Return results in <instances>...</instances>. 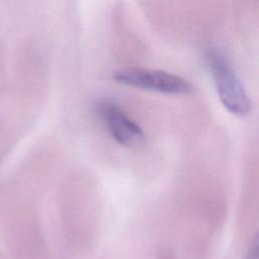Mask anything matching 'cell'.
Masks as SVG:
<instances>
[{
	"label": "cell",
	"instance_id": "3957f363",
	"mask_svg": "<svg viewBox=\"0 0 259 259\" xmlns=\"http://www.w3.org/2000/svg\"><path fill=\"white\" fill-rule=\"evenodd\" d=\"M98 114L103 120L112 138L125 147H138L143 144L145 134L143 130L111 101L98 104Z\"/></svg>",
	"mask_w": 259,
	"mask_h": 259
},
{
	"label": "cell",
	"instance_id": "7a4b0ae2",
	"mask_svg": "<svg viewBox=\"0 0 259 259\" xmlns=\"http://www.w3.org/2000/svg\"><path fill=\"white\" fill-rule=\"evenodd\" d=\"M113 78L127 86L161 93L188 94L192 91V86L187 80L159 70L127 68L115 72Z\"/></svg>",
	"mask_w": 259,
	"mask_h": 259
},
{
	"label": "cell",
	"instance_id": "6da1fadb",
	"mask_svg": "<svg viewBox=\"0 0 259 259\" xmlns=\"http://www.w3.org/2000/svg\"><path fill=\"white\" fill-rule=\"evenodd\" d=\"M208 60L214 85L223 105L233 114L246 115L250 111L251 102L232 66L218 53L210 54Z\"/></svg>",
	"mask_w": 259,
	"mask_h": 259
}]
</instances>
